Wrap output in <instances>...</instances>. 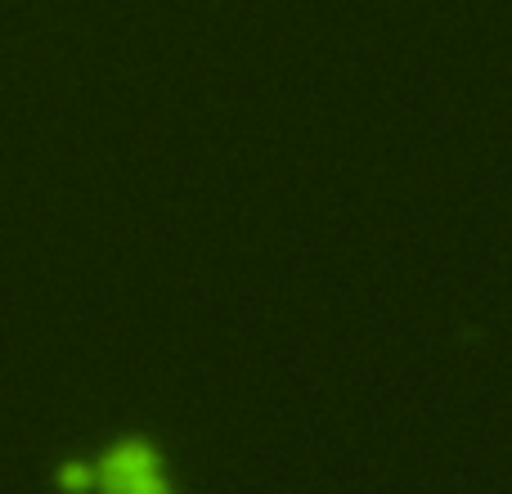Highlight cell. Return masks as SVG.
<instances>
[{
	"instance_id": "obj_1",
	"label": "cell",
	"mask_w": 512,
	"mask_h": 494,
	"mask_svg": "<svg viewBox=\"0 0 512 494\" xmlns=\"http://www.w3.org/2000/svg\"><path fill=\"white\" fill-rule=\"evenodd\" d=\"M108 490L113 494H167L158 468H153V454L144 445H122V450L108 459Z\"/></svg>"
}]
</instances>
